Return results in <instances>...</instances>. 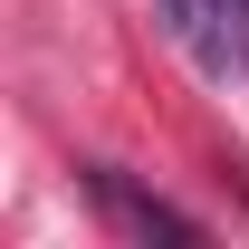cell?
<instances>
[{"instance_id":"1","label":"cell","mask_w":249,"mask_h":249,"mask_svg":"<svg viewBox=\"0 0 249 249\" xmlns=\"http://www.w3.org/2000/svg\"><path fill=\"white\" fill-rule=\"evenodd\" d=\"M154 10H163V29L182 38V58L201 77H249V38L230 19V0H154Z\"/></svg>"},{"instance_id":"2","label":"cell","mask_w":249,"mask_h":249,"mask_svg":"<svg viewBox=\"0 0 249 249\" xmlns=\"http://www.w3.org/2000/svg\"><path fill=\"white\" fill-rule=\"evenodd\" d=\"M87 201L115 220V230H134V240H201V220H192V211H173V201H154V192H134L115 163H87Z\"/></svg>"},{"instance_id":"3","label":"cell","mask_w":249,"mask_h":249,"mask_svg":"<svg viewBox=\"0 0 249 249\" xmlns=\"http://www.w3.org/2000/svg\"><path fill=\"white\" fill-rule=\"evenodd\" d=\"M230 19H240V38H249V0H230Z\"/></svg>"}]
</instances>
